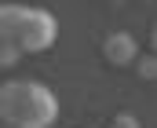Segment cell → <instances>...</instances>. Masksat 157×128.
<instances>
[{
    "label": "cell",
    "instance_id": "3",
    "mask_svg": "<svg viewBox=\"0 0 157 128\" xmlns=\"http://www.w3.org/2000/svg\"><path fill=\"white\" fill-rule=\"evenodd\" d=\"M102 51H106V59L113 62V66H132V62H139V44L132 33H110L106 41H102Z\"/></svg>",
    "mask_w": 157,
    "mask_h": 128
},
{
    "label": "cell",
    "instance_id": "2",
    "mask_svg": "<svg viewBox=\"0 0 157 128\" xmlns=\"http://www.w3.org/2000/svg\"><path fill=\"white\" fill-rule=\"evenodd\" d=\"M0 41H11L15 48H22V55H37L59 41V22L44 7L4 4L0 7Z\"/></svg>",
    "mask_w": 157,
    "mask_h": 128
},
{
    "label": "cell",
    "instance_id": "1",
    "mask_svg": "<svg viewBox=\"0 0 157 128\" xmlns=\"http://www.w3.org/2000/svg\"><path fill=\"white\" fill-rule=\"evenodd\" d=\"M0 117L7 128H51L59 121V99L40 81H7L0 88Z\"/></svg>",
    "mask_w": 157,
    "mask_h": 128
},
{
    "label": "cell",
    "instance_id": "4",
    "mask_svg": "<svg viewBox=\"0 0 157 128\" xmlns=\"http://www.w3.org/2000/svg\"><path fill=\"white\" fill-rule=\"evenodd\" d=\"M135 70H139V77H146V81H157V55H146V59H139V62H135Z\"/></svg>",
    "mask_w": 157,
    "mask_h": 128
},
{
    "label": "cell",
    "instance_id": "5",
    "mask_svg": "<svg viewBox=\"0 0 157 128\" xmlns=\"http://www.w3.org/2000/svg\"><path fill=\"white\" fill-rule=\"evenodd\" d=\"M0 55H4L0 62H4V66H11V62H18V59H22V48H15L11 41H0Z\"/></svg>",
    "mask_w": 157,
    "mask_h": 128
},
{
    "label": "cell",
    "instance_id": "6",
    "mask_svg": "<svg viewBox=\"0 0 157 128\" xmlns=\"http://www.w3.org/2000/svg\"><path fill=\"white\" fill-rule=\"evenodd\" d=\"M113 128H139V121H135V114H117Z\"/></svg>",
    "mask_w": 157,
    "mask_h": 128
},
{
    "label": "cell",
    "instance_id": "7",
    "mask_svg": "<svg viewBox=\"0 0 157 128\" xmlns=\"http://www.w3.org/2000/svg\"><path fill=\"white\" fill-rule=\"evenodd\" d=\"M150 44H154V55H157V22H154V29H150Z\"/></svg>",
    "mask_w": 157,
    "mask_h": 128
}]
</instances>
